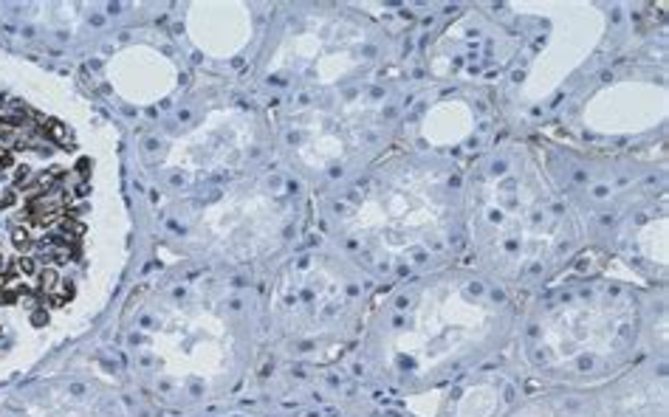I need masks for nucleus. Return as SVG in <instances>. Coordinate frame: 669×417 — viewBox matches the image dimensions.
I'll return each mask as SVG.
<instances>
[{
  "instance_id": "obj_1",
  "label": "nucleus",
  "mask_w": 669,
  "mask_h": 417,
  "mask_svg": "<svg viewBox=\"0 0 669 417\" xmlns=\"http://www.w3.org/2000/svg\"><path fill=\"white\" fill-rule=\"evenodd\" d=\"M62 212H65V192L51 189L40 198H31L29 209H25V220L31 226H51L62 217Z\"/></svg>"
},
{
  "instance_id": "obj_2",
  "label": "nucleus",
  "mask_w": 669,
  "mask_h": 417,
  "mask_svg": "<svg viewBox=\"0 0 669 417\" xmlns=\"http://www.w3.org/2000/svg\"><path fill=\"white\" fill-rule=\"evenodd\" d=\"M17 271H20V273H25V276H34V273H37V262H34V257H23V260H17Z\"/></svg>"
},
{
  "instance_id": "obj_3",
  "label": "nucleus",
  "mask_w": 669,
  "mask_h": 417,
  "mask_svg": "<svg viewBox=\"0 0 669 417\" xmlns=\"http://www.w3.org/2000/svg\"><path fill=\"white\" fill-rule=\"evenodd\" d=\"M45 130H48V135H51V138H57V141H65V138H68L65 127H62V124H57V121H48V124H45Z\"/></svg>"
},
{
  "instance_id": "obj_4",
  "label": "nucleus",
  "mask_w": 669,
  "mask_h": 417,
  "mask_svg": "<svg viewBox=\"0 0 669 417\" xmlns=\"http://www.w3.org/2000/svg\"><path fill=\"white\" fill-rule=\"evenodd\" d=\"M14 245H17V248H29V245H31L29 229H14Z\"/></svg>"
},
{
  "instance_id": "obj_5",
  "label": "nucleus",
  "mask_w": 669,
  "mask_h": 417,
  "mask_svg": "<svg viewBox=\"0 0 669 417\" xmlns=\"http://www.w3.org/2000/svg\"><path fill=\"white\" fill-rule=\"evenodd\" d=\"M0 166H14V155L9 147H0Z\"/></svg>"
}]
</instances>
